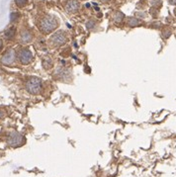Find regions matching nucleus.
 <instances>
[{"label": "nucleus", "instance_id": "f257e3e1", "mask_svg": "<svg viewBox=\"0 0 176 177\" xmlns=\"http://www.w3.org/2000/svg\"><path fill=\"white\" fill-rule=\"evenodd\" d=\"M58 22L57 19L54 16H50L48 15V16H46L41 19L38 24V28L43 34L48 35V34H51L54 32L58 28Z\"/></svg>", "mask_w": 176, "mask_h": 177}, {"label": "nucleus", "instance_id": "f03ea898", "mask_svg": "<svg viewBox=\"0 0 176 177\" xmlns=\"http://www.w3.org/2000/svg\"><path fill=\"white\" fill-rule=\"evenodd\" d=\"M25 87L26 90L32 95H39L43 91V81L40 77L31 76L26 81Z\"/></svg>", "mask_w": 176, "mask_h": 177}, {"label": "nucleus", "instance_id": "7ed1b4c3", "mask_svg": "<svg viewBox=\"0 0 176 177\" xmlns=\"http://www.w3.org/2000/svg\"><path fill=\"white\" fill-rule=\"evenodd\" d=\"M67 42V35L65 31L62 30H59V31L55 32L54 35H51L50 38V44L51 45V47L54 48H59L63 46Z\"/></svg>", "mask_w": 176, "mask_h": 177}, {"label": "nucleus", "instance_id": "20e7f679", "mask_svg": "<svg viewBox=\"0 0 176 177\" xmlns=\"http://www.w3.org/2000/svg\"><path fill=\"white\" fill-rule=\"evenodd\" d=\"M25 142V138L21 134L17 133V132H13L9 135L8 139H7V144L10 146L16 148V146H21Z\"/></svg>", "mask_w": 176, "mask_h": 177}, {"label": "nucleus", "instance_id": "39448f33", "mask_svg": "<svg viewBox=\"0 0 176 177\" xmlns=\"http://www.w3.org/2000/svg\"><path fill=\"white\" fill-rule=\"evenodd\" d=\"M18 59L21 62V65H27L29 63H31L33 61V54L32 52L28 50V48H21V50L18 52Z\"/></svg>", "mask_w": 176, "mask_h": 177}, {"label": "nucleus", "instance_id": "423d86ee", "mask_svg": "<svg viewBox=\"0 0 176 177\" xmlns=\"http://www.w3.org/2000/svg\"><path fill=\"white\" fill-rule=\"evenodd\" d=\"M15 58H16V52H15L14 50H9L3 55L1 58V63L4 65H10L15 62Z\"/></svg>", "mask_w": 176, "mask_h": 177}, {"label": "nucleus", "instance_id": "0eeeda50", "mask_svg": "<svg viewBox=\"0 0 176 177\" xmlns=\"http://www.w3.org/2000/svg\"><path fill=\"white\" fill-rule=\"evenodd\" d=\"M80 8V3L77 0H68L65 4V10L68 13H76Z\"/></svg>", "mask_w": 176, "mask_h": 177}, {"label": "nucleus", "instance_id": "6e6552de", "mask_svg": "<svg viewBox=\"0 0 176 177\" xmlns=\"http://www.w3.org/2000/svg\"><path fill=\"white\" fill-rule=\"evenodd\" d=\"M32 39H33V35L29 30H23V31L21 32V42L23 44L30 43L32 41Z\"/></svg>", "mask_w": 176, "mask_h": 177}, {"label": "nucleus", "instance_id": "1a4fd4ad", "mask_svg": "<svg viewBox=\"0 0 176 177\" xmlns=\"http://www.w3.org/2000/svg\"><path fill=\"white\" fill-rule=\"evenodd\" d=\"M42 63H43L44 68L46 70H50L54 67V62H52L51 56H45V58H43Z\"/></svg>", "mask_w": 176, "mask_h": 177}, {"label": "nucleus", "instance_id": "9d476101", "mask_svg": "<svg viewBox=\"0 0 176 177\" xmlns=\"http://www.w3.org/2000/svg\"><path fill=\"white\" fill-rule=\"evenodd\" d=\"M127 24H128V26H130L131 28H134V27H138V26L141 25L143 24V22L138 18L130 17V18H128V20H127Z\"/></svg>", "mask_w": 176, "mask_h": 177}, {"label": "nucleus", "instance_id": "9b49d317", "mask_svg": "<svg viewBox=\"0 0 176 177\" xmlns=\"http://www.w3.org/2000/svg\"><path fill=\"white\" fill-rule=\"evenodd\" d=\"M15 35H16V28H15V27H11V28H9L5 32V38H6L7 40H12V39H14Z\"/></svg>", "mask_w": 176, "mask_h": 177}, {"label": "nucleus", "instance_id": "f8f14e48", "mask_svg": "<svg viewBox=\"0 0 176 177\" xmlns=\"http://www.w3.org/2000/svg\"><path fill=\"white\" fill-rule=\"evenodd\" d=\"M113 19H114V21L116 22V23H121V22L125 19V15H124V13L118 11V12H116L114 14Z\"/></svg>", "mask_w": 176, "mask_h": 177}, {"label": "nucleus", "instance_id": "ddd939ff", "mask_svg": "<svg viewBox=\"0 0 176 177\" xmlns=\"http://www.w3.org/2000/svg\"><path fill=\"white\" fill-rule=\"evenodd\" d=\"M20 18V14L18 12H12L10 14V22H16Z\"/></svg>", "mask_w": 176, "mask_h": 177}, {"label": "nucleus", "instance_id": "4468645a", "mask_svg": "<svg viewBox=\"0 0 176 177\" xmlns=\"http://www.w3.org/2000/svg\"><path fill=\"white\" fill-rule=\"evenodd\" d=\"M15 3H16V5L18 7L22 8V7L26 6V4L28 3V0H15Z\"/></svg>", "mask_w": 176, "mask_h": 177}, {"label": "nucleus", "instance_id": "2eb2a0df", "mask_svg": "<svg viewBox=\"0 0 176 177\" xmlns=\"http://www.w3.org/2000/svg\"><path fill=\"white\" fill-rule=\"evenodd\" d=\"M95 27V22L93 20H89L87 23H86V28H87L88 30H91Z\"/></svg>", "mask_w": 176, "mask_h": 177}, {"label": "nucleus", "instance_id": "dca6fc26", "mask_svg": "<svg viewBox=\"0 0 176 177\" xmlns=\"http://www.w3.org/2000/svg\"><path fill=\"white\" fill-rule=\"evenodd\" d=\"M162 35H163V37L164 38H169L170 37V35H171V31L168 28H166V29H164V31L162 32Z\"/></svg>", "mask_w": 176, "mask_h": 177}, {"label": "nucleus", "instance_id": "f3484780", "mask_svg": "<svg viewBox=\"0 0 176 177\" xmlns=\"http://www.w3.org/2000/svg\"><path fill=\"white\" fill-rule=\"evenodd\" d=\"M161 6V0H155V1H153L152 2V6H155V7H157V6Z\"/></svg>", "mask_w": 176, "mask_h": 177}, {"label": "nucleus", "instance_id": "a211bd4d", "mask_svg": "<svg viewBox=\"0 0 176 177\" xmlns=\"http://www.w3.org/2000/svg\"><path fill=\"white\" fill-rule=\"evenodd\" d=\"M4 117H5V113L3 112L2 110H0V119L4 118Z\"/></svg>", "mask_w": 176, "mask_h": 177}, {"label": "nucleus", "instance_id": "6ab92c4d", "mask_svg": "<svg viewBox=\"0 0 176 177\" xmlns=\"http://www.w3.org/2000/svg\"><path fill=\"white\" fill-rule=\"evenodd\" d=\"M168 2H169L171 5H176V0H168Z\"/></svg>", "mask_w": 176, "mask_h": 177}, {"label": "nucleus", "instance_id": "aec40b11", "mask_svg": "<svg viewBox=\"0 0 176 177\" xmlns=\"http://www.w3.org/2000/svg\"><path fill=\"white\" fill-rule=\"evenodd\" d=\"M2 47H3V43H2V40L0 39V51L2 50Z\"/></svg>", "mask_w": 176, "mask_h": 177}, {"label": "nucleus", "instance_id": "412c9836", "mask_svg": "<svg viewBox=\"0 0 176 177\" xmlns=\"http://www.w3.org/2000/svg\"><path fill=\"white\" fill-rule=\"evenodd\" d=\"M101 2H103V3H107V2H109L110 0H100Z\"/></svg>", "mask_w": 176, "mask_h": 177}, {"label": "nucleus", "instance_id": "4be33fe9", "mask_svg": "<svg viewBox=\"0 0 176 177\" xmlns=\"http://www.w3.org/2000/svg\"><path fill=\"white\" fill-rule=\"evenodd\" d=\"M174 14H175V16H176V9L174 10Z\"/></svg>", "mask_w": 176, "mask_h": 177}]
</instances>
